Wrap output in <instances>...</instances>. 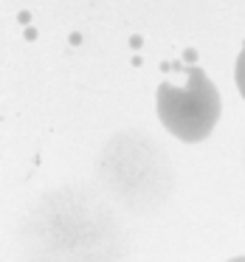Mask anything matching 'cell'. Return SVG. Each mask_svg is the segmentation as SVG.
<instances>
[{
    "instance_id": "obj_3",
    "label": "cell",
    "mask_w": 245,
    "mask_h": 262,
    "mask_svg": "<svg viewBox=\"0 0 245 262\" xmlns=\"http://www.w3.org/2000/svg\"><path fill=\"white\" fill-rule=\"evenodd\" d=\"M234 79H237V91L242 93V99H245V46L237 57V65H234Z\"/></svg>"
},
{
    "instance_id": "obj_2",
    "label": "cell",
    "mask_w": 245,
    "mask_h": 262,
    "mask_svg": "<svg viewBox=\"0 0 245 262\" xmlns=\"http://www.w3.org/2000/svg\"><path fill=\"white\" fill-rule=\"evenodd\" d=\"M158 119L175 138L186 144H197L211 136L214 124L220 121V93L214 82L203 74L200 68H192L186 74L183 85L164 82L155 96Z\"/></svg>"
},
{
    "instance_id": "obj_1",
    "label": "cell",
    "mask_w": 245,
    "mask_h": 262,
    "mask_svg": "<svg viewBox=\"0 0 245 262\" xmlns=\"http://www.w3.org/2000/svg\"><path fill=\"white\" fill-rule=\"evenodd\" d=\"M102 175L110 181L113 192L136 209L158 206L172 189L169 158L158 141L141 133H127L110 141L104 149Z\"/></svg>"
},
{
    "instance_id": "obj_4",
    "label": "cell",
    "mask_w": 245,
    "mask_h": 262,
    "mask_svg": "<svg viewBox=\"0 0 245 262\" xmlns=\"http://www.w3.org/2000/svg\"><path fill=\"white\" fill-rule=\"evenodd\" d=\"M228 262H245V256H231Z\"/></svg>"
}]
</instances>
